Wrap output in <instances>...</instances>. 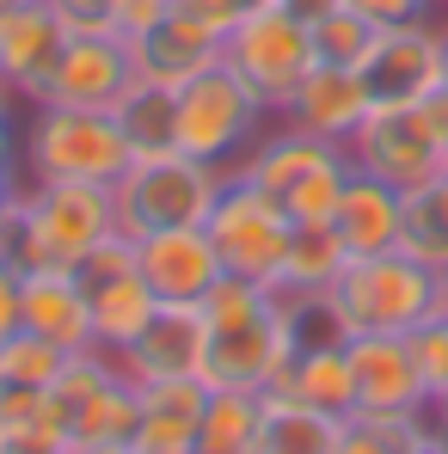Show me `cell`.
<instances>
[{
    "label": "cell",
    "mask_w": 448,
    "mask_h": 454,
    "mask_svg": "<svg viewBox=\"0 0 448 454\" xmlns=\"http://www.w3.org/2000/svg\"><path fill=\"white\" fill-rule=\"evenodd\" d=\"M443 92H448V19H443Z\"/></svg>",
    "instance_id": "cell-43"
},
{
    "label": "cell",
    "mask_w": 448,
    "mask_h": 454,
    "mask_svg": "<svg viewBox=\"0 0 448 454\" xmlns=\"http://www.w3.org/2000/svg\"><path fill=\"white\" fill-rule=\"evenodd\" d=\"M209 239L222 252L227 277H246V283H283V264H289V239H295V222L277 197H264L258 184H246L240 172H227L222 197L209 209Z\"/></svg>",
    "instance_id": "cell-7"
},
{
    "label": "cell",
    "mask_w": 448,
    "mask_h": 454,
    "mask_svg": "<svg viewBox=\"0 0 448 454\" xmlns=\"http://www.w3.org/2000/svg\"><path fill=\"white\" fill-rule=\"evenodd\" d=\"M350 375H357V411L412 418V411L430 405L424 375H418V356H412V338H399V332H363V338H350Z\"/></svg>",
    "instance_id": "cell-16"
},
{
    "label": "cell",
    "mask_w": 448,
    "mask_h": 454,
    "mask_svg": "<svg viewBox=\"0 0 448 454\" xmlns=\"http://www.w3.org/2000/svg\"><path fill=\"white\" fill-rule=\"evenodd\" d=\"M130 86H136L130 37L111 31V25H75L68 43H62V62L50 68L43 92L31 105H92V111H111Z\"/></svg>",
    "instance_id": "cell-13"
},
{
    "label": "cell",
    "mask_w": 448,
    "mask_h": 454,
    "mask_svg": "<svg viewBox=\"0 0 448 454\" xmlns=\"http://www.w3.org/2000/svg\"><path fill=\"white\" fill-rule=\"evenodd\" d=\"M277 6H289L295 19H307V25H313V19H326V12H338L344 0H277Z\"/></svg>",
    "instance_id": "cell-39"
},
{
    "label": "cell",
    "mask_w": 448,
    "mask_h": 454,
    "mask_svg": "<svg viewBox=\"0 0 448 454\" xmlns=\"http://www.w3.org/2000/svg\"><path fill=\"white\" fill-rule=\"evenodd\" d=\"M222 62L264 98L271 117H283L289 98H295V86L319 62L313 56V25L295 19L289 6H264V12H252V19L233 25V37L222 43Z\"/></svg>",
    "instance_id": "cell-8"
},
{
    "label": "cell",
    "mask_w": 448,
    "mask_h": 454,
    "mask_svg": "<svg viewBox=\"0 0 448 454\" xmlns=\"http://www.w3.org/2000/svg\"><path fill=\"white\" fill-rule=\"evenodd\" d=\"M68 369V350H56L37 332H12L0 344V387H56Z\"/></svg>",
    "instance_id": "cell-30"
},
{
    "label": "cell",
    "mask_w": 448,
    "mask_h": 454,
    "mask_svg": "<svg viewBox=\"0 0 448 454\" xmlns=\"http://www.w3.org/2000/svg\"><path fill=\"white\" fill-rule=\"evenodd\" d=\"M357 74L374 105H424L430 92H443V12L374 25Z\"/></svg>",
    "instance_id": "cell-12"
},
{
    "label": "cell",
    "mask_w": 448,
    "mask_h": 454,
    "mask_svg": "<svg viewBox=\"0 0 448 454\" xmlns=\"http://www.w3.org/2000/svg\"><path fill=\"white\" fill-rule=\"evenodd\" d=\"M332 295L344 307L350 332H412L443 307V277L405 252H381V258H350L332 283Z\"/></svg>",
    "instance_id": "cell-6"
},
{
    "label": "cell",
    "mask_w": 448,
    "mask_h": 454,
    "mask_svg": "<svg viewBox=\"0 0 448 454\" xmlns=\"http://www.w3.org/2000/svg\"><path fill=\"white\" fill-rule=\"evenodd\" d=\"M130 160L136 153H130L111 111H92V105H31V123H25V178L31 184H56V178L117 184L130 172Z\"/></svg>",
    "instance_id": "cell-3"
},
{
    "label": "cell",
    "mask_w": 448,
    "mask_h": 454,
    "mask_svg": "<svg viewBox=\"0 0 448 454\" xmlns=\"http://www.w3.org/2000/svg\"><path fill=\"white\" fill-rule=\"evenodd\" d=\"M443 19H448V0H443Z\"/></svg>",
    "instance_id": "cell-50"
},
{
    "label": "cell",
    "mask_w": 448,
    "mask_h": 454,
    "mask_svg": "<svg viewBox=\"0 0 448 454\" xmlns=\"http://www.w3.org/2000/svg\"><path fill=\"white\" fill-rule=\"evenodd\" d=\"M25 209H31V233H37V258L56 270H75L80 258L117 233V197L111 184H31L25 178Z\"/></svg>",
    "instance_id": "cell-11"
},
{
    "label": "cell",
    "mask_w": 448,
    "mask_h": 454,
    "mask_svg": "<svg viewBox=\"0 0 448 454\" xmlns=\"http://www.w3.org/2000/svg\"><path fill=\"white\" fill-rule=\"evenodd\" d=\"M399 252L430 264L436 277L448 270V166L424 184V191H405V227H399Z\"/></svg>",
    "instance_id": "cell-27"
},
{
    "label": "cell",
    "mask_w": 448,
    "mask_h": 454,
    "mask_svg": "<svg viewBox=\"0 0 448 454\" xmlns=\"http://www.w3.org/2000/svg\"><path fill=\"white\" fill-rule=\"evenodd\" d=\"M111 356H117V369L136 387L191 380V375H203V356H209V319H203V307H191V301H160L153 319L142 325V338L130 350H111Z\"/></svg>",
    "instance_id": "cell-14"
},
{
    "label": "cell",
    "mask_w": 448,
    "mask_h": 454,
    "mask_svg": "<svg viewBox=\"0 0 448 454\" xmlns=\"http://www.w3.org/2000/svg\"><path fill=\"white\" fill-rule=\"evenodd\" d=\"M0 344H6V338H0Z\"/></svg>",
    "instance_id": "cell-51"
},
{
    "label": "cell",
    "mask_w": 448,
    "mask_h": 454,
    "mask_svg": "<svg viewBox=\"0 0 448 454\" xmlns=\"http://www.w3.org/2000/svg\"><path fill=\"white\" fill-rule=\"evenodd\" d=\"M136 270L160 301H191V307H203V295L227 277L209 227H166V233L136 239Z\"/></svg>",
    "instance_id": "cell-15"
},
{
    "label": "cell",
    "mask_w": 448,
    "mask_h": 454,
    "mask_svg": "<svg viewBox=\"0 0 448 454\" xmlns=\"http://www.w3.org/2000/svg\"><path fill=\"white\" fill-rule=\"evenodd\" d=\"M19 325H25V277L0 264V338H12Z\"/></svg>",
    "instance_id": "cell-35"
},
{
    "label": "cell",
    "mask_w": 448,
    "mask_h": 454,
    "mask_svg": "<svg viewBox=\"0 0 448 454\" xmlns=\"http://www.w3.org/2000/svg\"><path fill=\"white\" fill-rule=\"evenodd\" d=\"M369 37H374V25L357 12V6H338V12L313 19V56L332 62V68H357L363 50H369Z\"/></svg>",
    "instance_id": "cell-31"
},
{
    "label": "cell",
    "mask_w": 448,
    "mask_h": 454,
    "mask_svg": "<svg viewBox=\"0 0 448 454\" xmlns=\"http://www.w3.org/2000/svg\"><path fill=\"white\" fill-rule=\"evenodd\" d=\"M203 319H209V356H203V380L209 387H252L271 393L283 363L295 356L283 313H277V289L271 283H246V277H222L203 295Z\"/></svg>",
    "instance_id": "cell-1"
},
{
    "label": "cell",
    "mask_w": 448,
    "mask_h": 454,
    "mask_svg": "<svg viewBox=\"0 0 448 454\" xmlns=\"http://www.w3.org/2000/svg\"><path fill=\"white\" fill-rule=\"evenodd\" d=\"M246 184H258L264 197H277L289 209V222H332L338 215V197L350 184V153L344 142H326V136H307L289 117H271L264 136L240 153L233 166Z\"/></svg>",
    "instance_id": "cell-2"
},
{
    "label": "cell",
    "mask_w": 448,
    "mask_h": 454,
    "mask_svg": "<svg viewBox=\"0 0 448 454\" xmlns=\"http://www.w3.org/2000/svg\"><path fill=\"white\" fill-rule=\"evenodd\" d=\"M443 289H448V270H443Z\"/></svg>",
    "instance_id": "cell-49"
},
{
    "label": "cell",
    "mask_w": 448,
    "mask_h": 454,
    "mask_svg": "<svg viewBox=\"0 0 448 454\" xmlns=\"http://www.w3.org/2000/svg\"><path fill=\"white\" fill-rule=\"evenodd\" d=\"M405 338H412V356H418L424 393L443 399V393H448V289H443V307H436L424 325H412Z\"/></svg>",
    "instance_id": "cell-32"
},
{
    "label": "cell",
    "mask_w": 448,
    "mask_h": 454,
    "mask_svg": "<svg viewBox=\"0 0 448 454\" xmlns=\"http://www.w3.org/2000/svg\"><path fill=\"white\" fill-rule=\"evenodd\" d=\"M430 123H436V148H443V166H448V92H430Z\"/></svg>",
    "instance_id": "cell-38"
},
{
    "label": "cell",
    "mask_w": 448,
    "mask_h": 454,
    "mask_svg": "<svg viewBox=\"0 0 448 454\" xmlns=\"http://www.w3.org/2000/svg\"><path fill=\"white\" fill-rule=\"evenodd\" d=\"M344 6H357L369 25H399V19H430V12H443V0H344Z\"/></svg>",
    "instance_id": "cell-34"
},
{
    "label": "cell",
    "mask_w": 448,
    "mask_h": 454,
    "mask_svg": "<svg viewBox=\"0 0 448 454\" xmlns=\"http://www.w3.org/2000/svg\"><path fill=\"white\" fill-rule=\"evenodd\" d=\"M424 442V411L393 418V411H350L338 424V449L332 454H412Z\"/></svg>",
    "instance_id": "cell-29"
},
{
    "label": "cell",
    "mask_w": 448,
    "mask_h": 454,
    "mask_svg": "<svg viewBox=\"0 0 448 454\" xmlns=\"http://www.w3.org/2000/svg\"><path fill=\"white\" fill-rule=\"evenodd\" d=\"M271 393H289V399H307L332 418H350L357 411V375H350V344H332V350H295L283 363V375Z\"/></svg>",
    "instance_id": "cell-23"
},
{
    "label": "cell",
    "mask_w": 448,
    "mask_h": 454,
    "mask_svg": "<svg viewBox=\"0 0 448 454\" xmlns=\"http://www.w3.org/2000/svg\"><path fill=\"white\" fill-rule=\"evenodd\" d=\"M92 454H130V449H92Z\"/></svg>",
    "instance_id": "cell-46"
},
{
    "label": "cell",
    "mask_w": 448,
    "mask_h": 454,
    "mask_svg": "<svg viewBox=\"0 0 448 454\" xmlns=\"http://www.w3.org/2000/svg\"><path fill=\"white\" fill-rule=\"evenodd\" d=\"M68 19L50 6V0H19L0 12V74L25 92V105L43 92L50 68L62 62V43H68Z\"/></svg>",
    "instance_id": "cell-17"
},
{
    "label": "cell",
    "mask_w": 448,
    "mask_h": 454,
    "mask_svg": "<svg viewBox=\"0 0 448 454\" xmlns=\"http://www.w3.org/2000/svg\"><path fill=\"white\" fill-rule=\"evenodd\" d=\"M344 264H350V258H344L332 222H295L289 264H283V283H277V289H332Z\"/></svg>",
    "instance_id": "cell-28"
},
{
    "label": "cell",
    "mask_w": 448,
    "mask_h": 454,
    "mask_svg": "<svg viewBox=\"0 0 448 454\" xmlns=\"http://www.w3.org/2000/svg\"><path fill=\"white\" fill-rule=\"evenodd\" d=\"M19 105H25V92H19L12 80L0 74V117H19Z\"/></svg>",
    "instance_id": "cell-40"
},
{
    "label": "cell",
    "mask_w": 448,
    "mask_h": 454,
    "mask_svg": "<svg viewBox=\"0 0 448 454\" xmlns=\"http://www.w3.org/2000/svg\"><path fill=\"white\" fill-rule=\"evenodd\" d=\"M75 277L86 289V307H92V344L98 350H130L142 338V325L153 319V307H160V295L136 270V239H123V233L98 239L75 264Z\"/></svg>",
    "instance_id": "cell-10"
},
{
    "label": "cell",
    "mask_w": 448,
    "mask_h": 454,
    "mask_svg": "<svg viewBox=\"0 0 448 454\" xmlns=\"http://www.w3.org/2000/svg\"><path fill=\"white\" fill-rule=\"evenodd\" d=\"M166 12H172V0H105V25L123 31V37H142Z\"/></svg>",
    "instance_id": "cell-33"
},
{
    "label": "cell",
    "mask_w": 448,
    "mask_h": 454,
    "mask_svg": "<svg viewBox=\"0 0 448 454\" xmlns=\"http://www.w3.org/2000/svg\"><path fill=\"white\" fill-rule=\"evenodd\" d=\"M6 454H75V449H43V442H6Z\"/></svg>",
    "instance_id": "cell-41"
},
{
    "label": "cell",
    "mask_w": 448,
    "mask_h": 454,
    "mask_svg": "<svg viewBox=\"0 0 448 454\" xmlns=\"http://www.w3.org/2000/svg\"><path fill=\"white\" fill-rule=\"evenodd\" d=\"M68 25H105V0H50Z\"/></svg>",
    "instance_id": "cell-37"
},
{
    "label": "cell",
    "mask_w": 448,
    "mask_h": 454,
    "mask_svg": "<svg viewBox=\"0 0 448 454\" xmlns=\"http://www.w3.org/2000/svg\"><path fill=\"white\" fill-rule=\"evenodd\" d=\"M240 6V19H252V12H264V6H277V0H233Z\"/></svg>",
    "instance_id": "cell-42"
},
{
    "label": "cell",
    "mask_w": 448,
    "mask_h": 454,
    "mask_svg": "<svg viewBox=\"0 0 448 454\" xmlns=\"http://www.w3.org/2000/svg\"><path fill=\"white\" fill-rule=\"evenodd\" d=\"M203 405H209V380L203 375L142 387V411H136V442H130V454H197Z\"/></svg>",
    "instance_id": "cell-20"
},
{
    "label": "cell",
    "mask_w": 448,
    "mask_h": 454,
    "mask_svg": "<svg viewBox=\"0 0 448 454\" xmlns=\"http://www.w3.org/2000/svg\"><path fill=\"white\" fill-rule=\"evenodd\" d=\"M399 227H405V191L381 184L369 172H350V184L338 197V215H332V233H338L344 258L399 252Z\"/></svg>",
    "instance_id": "cell-21"
},
{
    "label": "cell",
    "mask_w": 448,
    "mask_h": 454,
    "mask_svg": "<svg viewBox=\"0 0 448 454\" xmlns=\"http://www.w3.org/2000/svg\"><path fill=\"white\" fill-rule=\"evenodd\" d=\"M338 424L332 411L289 399V393H264V411H258V442L252 454H332L338 449Z\"/></svg>",
    "instance_id": "cell-24"
},
{
    "label": "cell",
    "mask_w": 448,
    "mask_h": 454,
    "mask_svg": "<svg viewBox=\"0 0 448 454\" xmlns=\"http://www.w3.org/2000/svg\"><path fill=\"white\" fill-rule=\"evenodd\" d=\"M258 411H264V393H252V387H209L197 454H252V442H258Z\"/></svg>",
    "instance_id": "cell-26"
},
{
    "label": "cell",
    "mask_w": 448,
    "mask_h": 454,
    "mask_svg": "<svg viewBox=\"0 0 448 454\" xmlns=\"http://www.w3.org/2000/svg\"><path fill=\"white\" fill-rule=\"evenodd\" d=\"M117 129L136 160H153V153H172L178 148V86H160V80H142L111 105Z\"/></svg>",
    "instance_id": "cell-25"
},
{
    "label": "cell",
    "mask_w": 448,
    "mask_h": 454,
    "mask_svg": "<svg viewBox=\"0 0 448 454\" xmlns=\"http://www.w3.org/2000/svg\"><path fill=\"white\" fill-rule=\"evenodd\" d=\"M344 153H350L357 172H369L393 191H424L443 172L430 105H374L363 117V129L344 142Z\"/></svg>",
    "instance_id": "cell-9"
},
{
    "label": "cell",
    "mask_w": 448,
    "mask_h": 454,
    "mask_svg": "<svg viewBox=\"0 0 448 454\" xmlns=\"http://www.w3.org/2000/svg\"><path fill=\"white\" fill-rule=\"evenodd\" d=\"M0 454H6V430H0Z\"/></svg>",
    "instance_id": "cell-48"
},
{
    "label": "cell",
    "mask_w": 448,
    "mask_h": 454,
    "mask_svg": "<svg viewBox=\"0 0 448 454\" xmlns=\"http://www.w3.org/2000/svg\"><path fill=\"white\" fill-rule=\"evenodd\" d=\"M264 123H271L264 98L227 62H216V68H203V74H191L178 86V153H191V160H209V166L233 172L240 153L264 136Z\"/></svg>",
    "instance_id": "cell-5"
},
{
    "label": "cell",
    "mask_w": 448,
    "mask_h": 454,
    "mask_svg": "<svg viewBox=\"0 0 448 454\" xmlns=\"http://www.w3.org/2000/svg\"><path fill=\"white\" fill-rule=\"evenodd\" d=\"M430 411H436V418L448 424V393H443V399H430Z\"/></svg>",
    "instance_id": "cell-44"
},
{
    "label": "cell",
    "mask_w": 448,
    "mask_h": 454,
    "mask_svg": "<svg viewBox=\"0 0 448 454\" xmlns=\"http://www.w3.org/2000/svg\"><path fill=\"white\" fill-rule=\"evenodd\" d=\"M6 6H19V0H0V12H6Z\"/></svg>",
    "instance_id": "cell-47"
},
{
    "label": "cell",
    "mask_w": 448,
    "mask_h": 454,
    "mask_svg": "<svg viewBox=\"0 0 448 454\" xmlns=\"http://www.w3.org/2000/svg\"><path fill=\"white\" fill-rule=\"evenodd\" d=\"M227 184V166L191 160V153H153V160H130V172L111 184L117 197V233L123 239H148L166 227H203L216 197Z\"/></svg>",
    "instance_id": "cell-4"
},
{
    "label": "cell",
    "mask_w": 448,
    "mask_h": 454,
    "mask_svg": "<svg viewBox=\"0 0 448 454\" xmlns=\"http://www.w3.org/2000/svg\"><path fill=\"white\" fill-rule=\"evenodd\" d=\"M412 454H443V449H436V442H430V436H424V442H418V449H412Z\"/></svg>",
    "instance_id": "cell-45"
},
{
    "label": "cell",
    "mask_w": 448,
    "mask_h": 454,
    "mask_svg": "<svg viewBox=\"0 0 448 454\" xmlns=\"http://www.w3.org/2000/svg\"><path fill=\"white\" fill-rule=\"evenodd\" d=\"M19 332H37L68 356L92 350V307H86V289L75 270H56V264L25 270V325Z\"/></svg>",
    "instance_id": "cell-22"
},
{
    "label": "cell",
    "mask_w": 448,
    "mask_h": 454,
    "mask_svg": "<svg viewBox=\"0 0 448 454\" xmlns=\"http://www.w3.org/2000/svg\"><path fill=\"white\" fill-rule=\"evenodd\" d=\"M374 111L369 86L357 68H332V62H313V74L295 86V98H289V123L307 129V136H326V142H350L357 129H363V117Z\"/></svg>",
    "instance_id": "cell-18"
},
{
    "label": "cell",
    "mask_w": 448,
    "mask_h": 454,
    "mask_svg": "<svg viewBox=\"0 0 448 454\" xmlns=\"http://www.w3.org/2000/svg\"><path fill=\"white\" fill-rule=\"evenodd\" d=\"M25 178V136L12 129V117H0V191H12Z\"/></svg>",
    "instance_id": "cell-36"
},
{
    "label": "cell",
    "mask_w": 448,
    "mask_h": 454,
    "mask_svg": "<svg viewBox=\"0 0 448 454\" xmlns=\"http://www.w3.org/2000/svg\"><path fill=\"white\" fill-rule=\"evenodd\" d=\"M130 56H136V74L160 80V86H185L191 74L216 68L222 62V37L209 25H197L191 12H166L160 25H148L142 37H130Z\"/></svg>",
    "instance_id": "cell-19"
}]
</instances>
